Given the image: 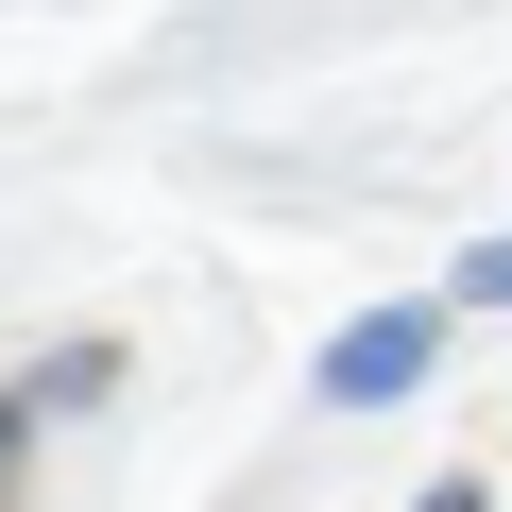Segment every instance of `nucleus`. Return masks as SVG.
Segmentation results:
<instances>
[{"label": "nucleus", "instance_id": "nucleus-1", "mask_svg": "<svg viewBox=\"0 0 512 512\" xmlns=\"http://www.w3.org/2000/svg\"><path fill=\"white\" fill-rule=\"evenodd\" d=\"M410 376H427V325H359L342 342V393H410Z\"/></svg>", "mask_w": 512, "mask_h": 512}]
</instances>
